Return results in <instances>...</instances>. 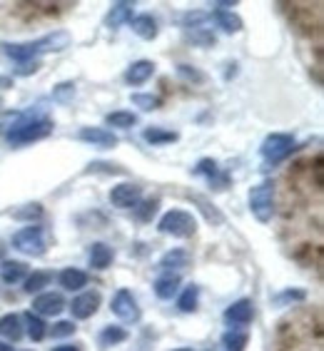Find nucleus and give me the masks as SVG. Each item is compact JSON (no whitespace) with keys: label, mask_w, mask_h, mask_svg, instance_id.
<instances>
[{"label":"nucleus","mask_w":324,"mask_h":351,"mask_svg":"<svg viewBox=\"0 0 324 351\" xmlns=\"http://www.w3.org/2000/svg\"><path fill=\"white\" fill-rule=\"evenodd\" d=\"M73 43V35L68 30H53V33L43 35L38 40H27V43H3V53L5 58L21 65V62H33L40 60V55H50V53H62L65 47H70Z\"/></svg>","instance_id":"f257e3e1"},{"label":"nucleus","mask_w":324,"mask_h":351,"mask_svg":"<svg viewBox=\"0 0 324 351\" xmlns=\"http://www.w3.org/2000/svg\"><path fill=\"white\" fill-rule=\"evenodd\" d=\"M53 130H55V122L50 117L43 115V112L27 110V120L18 130H13L5 140L10 147H25V145H33V142H40L45 137H50Z\"/></svg>","instance_id":"f03ea898"},{"label":"nucleus","mask_w":324,"mask_h":351,"mask_svg":"<svg viewBox=\"0 0 324 351\" xmlns=\"http://www.w3.org/2000/svg\"><path fill=\"white\" fill-rule=\"evenodd\" d=\"M247 202H250V212L257 222H262V224L272 222L275 204H277V184L272 182V180H262V182L250 189Z\"/></svg>","instance_id":"7ed1b4c3"},{"label":"nucleus","mask_w":324,"mask_h":351,"mask_svg":"<svg viewBox=\"0 0 324 351\" xmlns=\"http://www.w3.org/2000/svg\"><path fill=\"white\" fill-rule=\"evenodd\" d=\"M157 230H160L162 234L175 237V239H189V237H195V232H197V219H195V215L187 210H170L160 217Z\"/></svg>","instance_id":"20e7f679"},{"label":"nucleus","mask_w":324,"mask_h":351,"mask_svg":"<svg viewBox=\"0 0 324 351\" xmlns=\"http://www.w3.org/2000/svg\"><path fill=\"white\" fill-rule=\"evenodd\" d=\"M294 149H297L294 137L287 135V132H272V135L264 137L262 147H259V155H262V160L267 165H279V162H284Z\"/></svg>","instance_id":"39448f33"},{"label":"nucleus","mask_w":324,"mask_h":351,"mask_svg":"<svg viewBox=\"0 0 324 351\" xmlns=\"http://www.w3.org/2000/svg\"><path fill=\"white\" fill-rule=\"evenodd\" d=\"M13 250L25 254V257H43L47 250L45 234H43V227L38 224H27L23 230H18L13 234Z\"/></svg>","instance_id":"423d86ee"},{"label":"nucleus","mask_w":324,"mask_h":351,"mask_svg":"<svg viewBox=\"0 0 324 351\" xmlns=\"http://www.w3.org/2000/svg\"><path fill=\"white\" fill-rule=\"evenodd\" d=\"M110 309H113V314H115L120 322H125V324H137L142 319V309H140V304H137L135 294L130 289H117L115 294H113Z\"/></svg>","instance_id":"0eeeda50"},{"label":"nucleus","mask_w":324,"mask_h":351,"mask_svg":"<svg viewBox=\"0 0 324 351\" xmlns=\"http://www.w3.org/2000/svg\"><path fill=\"white\" fill-rule=\"evenodd\" d=\"M222 319L230 329H247L255 322V302L252 299H237L224 309Z\"/></svg>","instance_id":"6e6552de"},{"label":"nucleus","mask_w":324,"mask_h":351,"mask_svg":"<svg viewBox=\"0 0 324 351\" xmlns=\"http://www.w3.org/2000/svg\"><path fill=\"white\" fill-rule=\"evenodd\" d=\"M232 8H235V3H215V10L209 13V21H215V25L227 35L242 33V27H244L242 18H240Z\"/></svg>","instance_id":"1a4fd4ad"},{"label":"nucleus","mask_w":324,"mask_h":351,"mask_svg":"<svg viewBox=\"0 0 324 351\" xmlns=\"http://www.w3.org/2000/svg\"><path fill=\"white\" fill-rule=\"evenodd\" d=\"M142 199V187L135 182H120L110 189V204L117 210H135Z\"/></svg>","instance_id":"9d476101"},{"label":"nucleus","mask_w":324,"mask_h":351,"mask_svg":"<svg viewBox=\"0 0 324 351\" xmlns=\"http://www.w3.org/2000/svg\"><path fill=\"white\" fill-rule=\"evenodd\" d=\"M100 304H102L100 291L88 289V291H80V294H78V297H75L73 302L68 304V309L73 311L75 319H90V317H95V314H97Z\"/></svg>","instance_id":"9b49d317"},{"label":"nucleus","mask_w":324,"mask_h":351,"mask_svg":"<svg viewBox=\"0 0 324 351\" xmlns=\"http://www.w3.org/2000/svg\"><path fill=\"white\" fill-rule=\"evenodd\" d=\"M65 309H68V304H65L60 291H43L33 299V314H38V317H58Z\"/></svg>","instance_id":"f8f14e48"},{"label":"nucleus","mask_w":324,"mask_h":351,"mask_svg":"<svg viewBox=\"0 0 324 351\" xmlns=\"http://www.w3.org/2000/svg\"><path fill=\"white\" fill-rule=\"evenodd\" d=\"M78 140L85 145H93L97 149H113L117 147V135L108 128H80L78 130Z\"/></svg>","instance_id":"ddd939ff"},{"label":"nucleus","mask_w":324,"mask_h":351,"mask_svg":"<svg viewBox=\"0 0 324 351\" xmlns=\"http://www.w3.org/2000/svg\"><path fill=\"white\" fill-rule=\"evenodd\" d=\"M192 175L205 177L215 189H224L227 182H230V177L224 175L222 169H220V165H217V160H212V157H202V160L197 162V167L192 169Z\"/></svg>","instance_id":"4468645a"},{"label":"nucleus","mask_w":324,"mask_h":351,"mask_svg":"<svg viewBox=\"0 0 324 351\" xmlns=\"http://www.w3.org/2000/svg\"><path fill=\"white\" fill-rule=\"evenodd\" d=\"M135 3H130V0H117L113 3L105 15V27L108 30H120L122 25H130V21L135 18Z\"/></svg>","instance_id":"2eb2a0df"},{"label":"nucleus","mask_w":324,"mask_h":351,"mask_svg":"<svg viewBox=\"0 0 324 351\" xmlns=\"http://www.w3.org/2000/svg\"><path fill=\"white\" fill-rule=\"evenodd\" d=\"M130 27H132V33H135L140 40H148V43H152L157 35H160V23H157L155 15H150V13L135 15V18L130 21Z\"/></svg>","instance_id":"dca6fc26"},{"label":"nucleus","mask_w":324,"mask_h":351,"mask_svg":"<svg viewBox=\"0 0 324 351\" xmlns=\"http://www.w3.org/2000/svg\"><path fill=\"white\" fill-rule=\"evenodd\" d=\"M155 68L157 65L152 60H135L125 70V82L132 85V88H140V85H145V82L155 75Z\"/></svg>","instance_id":"f3484780"},{"label":"nucleus","mask_w":324,"mask_h":351,"mask_svg":"<svg viewBox=\"0 0 324 351\" xmlns=\"http://www.w3.org/2000/svg\"><path fill=\"white\" fill-rule=\"evenodd\" d=\"M0 337L5 339V341H21L25 337V326H23V317L21 314H3L0 317Z\"/></svg>","instance_id":"a211bd4d"},{"label":"nucleus","mask_w":324,"mask_h":351,"mask_svg":"<svg viewBox=\"0 0 324 351\" xmlns=\"http://www.w3.org/2000/svg\"><path fill=\"white\" fill-rule=\"evenodd\" d=\"M157 267L162 274H180L185 267H189V254L185 250H170L160 257Z\"/></svg>","instance_id":"6ab92c4d"},{"label":"nucleus","mask_w":324,"mask_h":351,"mask_svg":"<svg viewBox=\"0 0 324 351\" xmlns=\"http://www.w3.org/2000/svg\"><path fill=\"white\" fill-rule=\"evenodd\" d=\"M113 259H115V250L105 242H95L88 252V264L97 271L108 269L110 264H113Z\"/></svg>","instance_id":"aec40b11"},{"label":"nucleus","mask_w":324,"mask_h":351,"mask_svg":"<svg viewBox=\"0 0 324 351\" xmlns=\"http://www.w3.org/2000/svg\"><path fill=\"white\" fill-rule=\"evenodd\" d=\"M58 284H60L65 291H82L88 287V271L78 269V267H65V269L58 274Z\"/></svg>","instance_id":"412c9836"},{"label":"nucleus","mask_w":324,"mask_h":351,"mask_svg":"<svg viewBox=\"0 0 324 351\" xmlns=\"http://www.w3.org/2000/svg\"><path fill=\"white\" fill-rule=\"evenodd\" d=\"M187 199L192 204H195L197 210L202 212L205 215V219H207V224H212V227H220V224H224V215L220 210H217L215 204L209 202L207 197L205 195H197V192H189L187 195Z\"/></svg>","instance_id":"4be33fe9"},{"label":"nucleus","mask_w":324,"mask_h":351,"mask_svg":"<svg viewBox=\"0 0 324 351\" xmlns=\"http://www.w3.org/2000/svg\"><path fill=\"white\" fill-rule=\"evenodd\" d=\"M180 284H183V277L180 274H160L152 284V289H155V297L157 299H172L180 291Z\"/></svg>","instance_id":"5701e85b"},{"label":"nucleus","mask_w":324,"mask_h":351,"mask_svg":"<svg viewBox=\"0 0 324 351\" xmlns=\"http://www.w3.org/2000/svg\"><path fill=\"white\" fill-rule=\"evenodd\" d=\"M27 277V264L21 259H5L0 264V279L5 284H18Z\"/></svg>","instance_id":"b1692460"},{"label":"nucleus","mask_w":324,"mask_h":351,"mask_svg":"<svg viewBox=\"0 0 324 351\" xmlns=\"http://www.w3.org/2000/svg\"><path fill=\"white\" fill-rule=\"evenodd\" d=\"M23 326H25V334L30 337V341H35V344H40L43 339L47 337V324L43 322V317H38L33 311L23 314Z\"/></svg>","instance_id":"393cba45"},{"label":"nucleus","mask_w":324,"mask_h":351,"mask_svg":"<svg viewBox=\"0 0 324 351\" xmlns=\"http://www.w3.org/2000/svg\"><path fill=\"white\" fill-rule=\"evenodd\" d=\"M142 140L152 145V147H165V145H172V142L180 140L175 130H165V128H145L142 132Z\"/></svg>","instance_id":"a878e982"},{"label":"nucleus","mask_w":324,"mask_h":351,"mask_svg":"<svg viewBox=\"0 0 324 351\" xmlns=\"http://www.w3.org/2000/svg\"><path fill=\"white\" fill-rule=\"evenodd\" d=\"M27 120V110H5L0 112V137H8Z\"/></svg>","instance_id":"bb28decb"},{"label":"nucleus","mask_w":324,"mask_h":351,"mask_svg":"<svg viewBox=\"0 0 324 351\" xmlns=\"http://www.w3.org/2000/svg\"><path fill=\"white\" fill-rule=\"evenodd\" d=\"M128 329L125 326H117V324H110L105 326V329L100 331V337H97V344H100V349H110V346H117L122 344V341H128Z\"/></svg>","instance_id":"cd10ccee"},{"label":"nucleus","mask_w":324,"mask_h":351,"mask_svg":"<svg viewBox=\"0 0 324 351\" xmlns=\"http://www.w3.org/2000/svg\"><path fill=\"white\" fill-rule=\"evenodd\" d=\"M50 282H53V274L50 271H45V269H35L33 274H27L25 277V294H43V291H47L45 287H50Z\"/></svg>","instance_id":"c85d7f7f"},{"label":"nucleus","mask_w":324,"mask_h":351,"mask_svg":"<svg viewBox=\"0 0 324 351\" xmlns=\"http://www.w3.org/2000/svg\"><path fill=\"white\" fill-rule=\"evenodd\" d=\"M247 344H250V334L244 329H227L222 334L224 351H244Z\"/></svg>","instance_id":"c756f323"},{"label":"nucleus","mask_w":324,"mask_h":351,"mask_svg":"<svg viewBox=\"0 0 324 351\" xmlns=\"http://www.w3.org/2000/svg\"><path fill=\"white\" fill-rule=\"evenodd\" d=\"M137 125V115L135 112H130V110H115V112H110L105 115V128H117V130H130Z\"/></svg>","instance_id":"7c9ffc66"},{"label":"nucleus","mask_w":324,"mask_h":351,"mask_svg":"<svg viewBox=\"0 0 324 351\" xmlns=\"http://www.w3.org/2000/svg\"><path fill=\"white\" fill-rule=\"evenodd\" d=\"M197 304H200V287L197 284H187L183 294L177 297V309L185 311V314H192V311H197Z\"/></svg>","instance_id":"2f4dec72"},{"label":"nucleus","mask_w":324,"mask_h":351,"mask_svg":"<svg viewBox=\"0 0 324 351\" xmlns=\"http://www.w3.org/2000/svg\"><path fill=\"white\" fill-rule=\"evenodd\" d=\"M40 217H43V204L40 202L23 204V207H18V210L13 212V219H15V222H25V224L38 222Z\"/></svg>","instance_id":"473e14b6"},{"label":"nucleus","mask_w":324,"mask_h":351,"mask_svg":"<svg viewBox=\"0 0 324 351\" xmlns=\"http://www.w3.org/2000/svg\"><path fill=\"white\" fill-rule=\"evenodd\" d=\"M135 217L140 222H152V217L160 212V197H148V199H140L135 210Z\"/></svg>","instance_id":"72a5a7b5"},{"label":"nucleus","mask_w":324,"mask_h":351,"mask_svg":"<svg viewBox=\"0 0 324 351\" xmlns=\"http://www.w3.org/2000/svg\"><path fill=\"white\" fill-rule=\"evenodd\" d=\"M185 40L200 47H212L217 43V38L209 27H197V30H185Z\"/></svg>","instance_id":"f704fd0d"},{"label":"nucleus","mask_w":324,"mask_h":351,"mask_svg":"<svg viewBox=\"0 0 324 351\" xmlns=\"http://www.w3.org/2000/svg\"><path fill=\"white\" fill-rule=\"evenodd\" d=\"M130 102L140 108L142 112H155V110L162 108V100L157 95H150V93H132L130 95Z\"/></svg>","instance_id":"c9c22d12"},{"label":"nucleus","mask_w":324,"mask_h":351,"mask_svg":"<svg viewBox=\"0 0 324 351\" xmlns=\"http://www.w3.org/2000/svg\"><path fill=\"white\" fill-rule=\"evenodd\" d=\"M85 175H125V167L113 162H90L85 167Z\"/></svg>","instance_id":"e433bc0d"},{"label":"nucleus","mask_w":324,"mask_h":351,"mask_svg":"<svg viewBox=\"0 0 324 351\" xmlns=\"http://www.w3.org/2000/svg\"><path fill=\"white\" fill-rule=\"evenodd\" d=\"M177 75H180L185 82H189V85H202V82L207 80V75L200 73V70L192 68V65H177Z\"/></svg>","instance_id":"4c0bfd02"},{"label":"nucleus","mask_w":324,"mask_h":351,"mask_svg":"<svg viewBox=\"0 0 324 351\" xmlns=\"http://www.w3.org/2000/svg\"><path fill=\"white\" fill-rule=\"evenodd\" d=\"M75 329H78L75 322H70V319H60V322H55V324L47 329V334H50L53 339H65V337H73Z\"/></svg>","instance_id":"58836bf2"},{"label":"nucleus","mask_w":324,"mask_h":351,"mask_svg":"<svg viewBox=\"0 0 324 351\" xmlns=\"http://www.w3.org/2000/svg\"><path fill=\"white\" fill-rule=\"evenodd\" d=\"M307 299V291L302 289H284L279 291L277 297H275V304L277 306H287V304H294V302H304Z\"/></svg>","instance_id":"ea45409f"},{"label":"nucleus","mask_w":324,"mask_h":351,"mask_svg":"<svg viewBox=\"0 0 324 351\" xmlns=\"http://www.w3.org/2000/svg\"><path fill=\"white\" fill-rule=\"evenodd\" d=\"M75 97V82H60V85H55L53 90V100L55 102H70Z\"/></svg>","instance_id":"a19ab883"},{"label":"nucleus","mask_w":324,"mask_h":351,"mask_svg":"<svg viewBox=\"0 0 324 351\" xmlns=\"http://www.w3.org/2000/svg\"><path fill=\"white\" fill-rule=\"evenodd\" d=\"M43 68V62L40 60H33V62H21V65H18V68L13 70L15 75H18V77H27V75H35L38 73V70Z\"/></svg>","instance_id":"79ce46f5"},{"label":"nucleus","mask_w":324,"mask_h":351,"mask_svg":"<svg viewBox=\"0 0 324 351\" xmlns=\"http://www.w3.org/2000/svg\"><path fill=\"white\" fill-rule=\"evenodd\" d=\"M13 88V75H0V90Z\"/></svg>","instance_id":"37998d69"},{"label":"nucleus","mask_w":324,"mask_h":351,"mask_svg":"<svg viewBox=\"0 0 324 351\" xmlns=\"http://www.w3.org/2000/svg\"><path fill=\"white\" fill-rule=\"evenodd\" d=\"M53 351H80V344H60L55 346Z\"/></svg>","instance_id":"c03bdc74"},{"label":"nucleus","mask_w":324,"mask_h":351,"mask_svg":"<svg viewBox=\"0 0 324 351\" xmlns=\"http://www.w3.org/2000/svg\"><path fill=\"white\" fill-rule=\"evenodd\" d=\"M0 351H13V346L8 344V341H0Z\"/></svg>","instance_id":"a18cd8bd"},{"label":"nucleus","mask_w":324,"mask_h":351,"mask_svg":"<svg viewBox=\"0 0 324 351\" xmlns=\"http://www.w3.org/2000/svg\"><path fill=\"white\" fill-rule=\"evenodd\" d=\"M172 351H195V349H187V346H183V349H172Z\"/></svg>","instance_id":"49530a36"},{"label":"nucleus","mask_w":324,"mask_h":351,"mask_svg":"<svg viewBox=\"0 0 324 351\" xmlns=\"http://www.w3.org/2000/svg\"><path fill=\"white\" fill-rule=\"evenodd\" d=\"M0 105H3V97H0Z\"/></svg>","instance_id":"de8ad7c7"}]
</instances>
